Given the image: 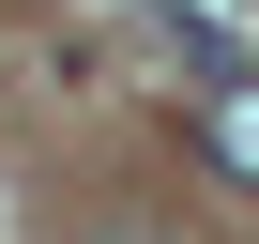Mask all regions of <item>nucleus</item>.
I'll return each mask as SVG.
<instances>
[{"instance_id":"1","label":"nucleus","mask_w":259,"mask_h":244,"mask_svg":"<svg viewBox=\"0 0 259 244\" xmlns=\"http://www.w3.org/2000/svg\"><path fill=\"white\" fill-rule=\"evenodd\" d=\"M122 61H138V76H168L183 107H198V92L229 76V46H213L198 16H183V0H138V16H122Z\"/></svg>"},{"instance_id":"2","label":"nucleus","mask_w":259,"mask_h":244,"mask_svg":"<svg viewBox=\"0 0 259 244\" xmlns=\"http://www.w3.org/2000/svg\"><path fill=\"white\" fill-rule=\"evenodd\" d=\"M183 138H198V168H213V183H259V61H229V76L183 107Z\"/></svg>"},{"instance_id":"3","label":"nucleus","mask_w":259,"mask_h":244,"mask_svg":"<svg viewBox=\"0 0 259 244\" xmlns=\"http://www.w3.org/2000/svg\"><path fill=\"white\" fill-rule=\"evenodd\" d=\"M92 244H183V229H122V214H107V229H92Z\"/></svg>"}]
</instances>
